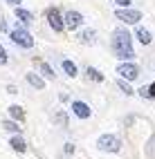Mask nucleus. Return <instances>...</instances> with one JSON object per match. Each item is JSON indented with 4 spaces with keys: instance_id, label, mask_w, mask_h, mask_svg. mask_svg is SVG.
<instances>
[{
    "instance_id": "1",
    "label": "nucleus",
    "mask_w": 155,
    "mask_h": 159,
    "mask_svg": "<svg viewBox=\"0 0 155 159\" xmlns=\"http://www.w3.org/2000/svg\"><path fill=\"white\" fill-rule=\"evenodd\" d=\"M112 52L121 61H130L135 56V49H133V43H130V34L126 29H115V34H112Z\"/></svg>"
},
{
    "instance_id": "2",
    "label": "nucleus",
    "mask_w": 155,
    "mask_h": 159,
    "mask_svg": "<svg viewBox=\"0 0 155 159\" xmlns=\"http://www.w3.org/2000/svg\"><path fill=\"white\" fill-rule=\"evenodd\" d=\"M9 38H12L18 47H25V49L34 47V38H32V34H29L27 29H23V27H16V29H12V31H9Z\"/></svg>"
},
{
    "instance_id": "3",
    "label": "nucleus",
    "mask_w": 155,
    "mask_h": 159,
    "mask_svg": "<svg viewBox=\"0 0 155 159\" xmlns=\"http://www.w3.org/2000/svg\"><path fill=\"white\" fill-rule=\"evenodd\" d=\"M97 148L103 150V152H119L121 150V141L115 134H101L97 139Z\"/></svg>"
},
{
    "instance_id": "4",
    "label": "nucleus",
    "mask_w": 155,
    "mask_h": 159,
    "mask_svg": "<svg viewBox=\"0 0 155 159\" xmlns=\"http://www.w3.org/2000/svg\"><path fill=\"white\" fill-rule=\"evenodd\" d=\"M115 16L121 20V23H126V25H137L139 18H142V14L135 11V9H117Z\"/></svg>"
},
{
    "instance_id": "5",
    "label": "nucleus",
    "mask_w": 155,
    "mask_h": 159,
    "mask_svg": "<svg viewBox=\"0 0 155 159\" xmlns=\"http://www.w3.org/2000/svg\"><path fill=\"white\" fill-rule=\"evenodd\" d=\"M117 72H119V76L126 79V81H135L139 76V67L133 65V63H121V65L117 67Z\"/></svg>"
},
{
    "instance_id": "6",
    "label": "nucleus",
    "mask_w": 155,
    "mask_h": 159,
    "mask_svg": "<svg viewBox=\"0 0 155 159\" xmlns=\"http://www.w3.org/2000/svg\"><path fill=\"white\" fill-rule=\"evenodd\" d=\"M47 23H49V27L54 29V31H63L65 18H61V14L56 11V9H52V11H47Z\"/></svg>"
},
{
    "instance_id": "7",
    "label": "nucleus",
    "mask_w": 155,
    "mask_h": 159,
    "mask_svg": "<svg viewBox=\"0 0 155 159\" xmlns=\"http://www.w3.org/2000/svg\"><path fill=\"white\" fill-rule=\"evenodd\" d=\"M72 112H74L79 119H90V114H92L90 105L83 103V101H72Z\"/></svg>"
},
{
    "instance_id": "8",
    "label": "nucleus",
    "mask_w": 155,
    "mask_h": 159,
    "mask_svg": "<svg viewBox=\"0 0 155 159\" xmlns=\"http://www.w3.org/2000/svg\"><path fill=\"white\" fill-rule=\"evenodd\" d=\"M81 25H83V16H81L79 11H68V14H65V27L79 29Z\"/></svg>"
},
{
    "instance_id": "9",
    "label": "nucleus",
    "mask_w": 155,
    "mask_h": 159,
    "mask_svg": "<svg viewBox=\"0 0 155 159\" xmlns=\"http://www.w3.org/2000/svg\"><path fill=\"white\" fill-rule=\"evenodd\" d=\"M79 40H81L83 45H95V43H97V31H95V29H83V31L79 34Z\"/></svg>"
},
{
    "instance_id": "10",
    "label": "nucleus",
    "mask_w": 155,
    "mask_h": 159,
    "mask_svg": "<svg viewBox=\"0 0 155 159\" xmlns=\"http://www.w3.org/2000/svg\"><path fill=\"white\" fill-rule=\"evenodd\" d=\"M27 83H29L32 88H36V90H43V88H45V81L40 79L38 74H34V72H29V74H27Z\"/></svg>"
},
{
    "instance_id": "11",
    "label": "nucleus",
    "mask_w": 155,
    "mask_h": 159,
    "mask_svg": "<svg viewBox=\"0 0 155 159\" xmlns=\"http://www.w3.org/2000/svg\"><path fill=\"white\" fill-rule=\"evenodd\" d=\"M16 18L20 20V23H25V25H29L34 20V16L27 11V9H20V7H16Z\"/></svg>"
},
{
    "instance_id": "12",
    "label": "nucleus",
    "mask_w": 155,
    "mask_h": 159,
    "mask_svg": "<svg viewBox=\"0 0 155 159\" xmlns=\"http://www.w3.org/2000/svg\"><path fill=\"white\" fill-rule=\"evenodd\" d=\"M9 146H12L14 150H18V152H25V150H27V143L23 141V137H18V134H16V137H12Z\"/></svg>"
},
{
    "instance_id": "13",
    "label": "nucleus",
    "mask_w": 155,
    "mask_h": 159,
    "mask_svg": "<svg viewBox=\"0 0 155 159\" xmlns=\"http://www.w3.org/2000/svg\"><path fill=\"white\" fill-rule=\"evenodd\" d=\"M135 36H137V40H139L142 45H151V40H153V38H151V31H148V29H144V27L137 29V34H135Z\"/></svg>"
},
{
    "instance_id": "14",
    "label": "nucleus",
    "mask_w": 155,
    "mask_h": 159,
    "mask_svg": "<svg viewBox=\"0 0 155 159\" xmlns=\"http://www.w3.org/2000/svg\"><path fill=\"white\" fill-rule=\"evenodd\" d=\"M9 114H12L14 119H18V121L25 119V112H23V108H20V105H9Z\"/></svg>"
},
{
    "instance_id": "15",
    "label": "nucleus",
    "mask_w": 155,
    "mask_h": 159,
    "mask_svg": "<svg viewBox=\"0 0 155 159\" xmlns=\"http://www.w3.org/2000/svg\"><path fill=\"white\" fill-rule=\"evenodd\" d=\"M63 72L68 74V76L74 79V76H77V65H74L72 61H63Z\"/></svg>"
},
{
    "instance_id": "16",
    "label": "nucleus",
    "mask_w": 155,
    "mask_h": 159,
    "mask_svg": "<svg viewBox=\"0 0 155 159\" xmlns=\"http://www.w3.org/2000/svg\"><path fill=\"white\" fill-rule=\"evenodd\" d=\"M38 67H40V72H43L47 79H54V70H52L47 63H38Z\"/></svg>"
},
{
    "instance_id": "17",
    "label": "nucleus",
    "mask_w": 155,
    "mask_h": 159,
    "mask_svg": "<svg viewBox=\"0 0 155 159\" xmlns=\"http://www.w3.org/2000/svg\"><path fill=\"white\" fill-rule=\"evenodd\" d=\"M117 85L121 88V92H124V94H128V97L133 94V88L128 85V81H124V79H119V81H117Z\"/></svg>"
},
{
    "instance_id": "18",
    "label": "nucleus",
    "mask_w": 155,
    "mask_h": 159,
    "mask_svg": "<svg viewBox=\"0 0 155 159\" xmlns=\"http://www.w3.org/2000/svg\"><path fill=\"white\" fill-rule=\"evenodd\" d=\"M88 76H90V79H95L97 83H101V81H103V76H101V74H99L95 67H88Z\"/></svg>"
},
{
    "instance_id": "19",
    "label": "nucleus",
    "mask_w": 155,
    "mask_h": 159,
    "mask_svg": "<svg viewBox=\"0 0 155 159\" xmlns=\"http://www.w3.org/2000/svg\"><path fill=\"white\" fill-rule=\"evenodd\" d=\"M146 94V97H151V99H155V83L153 85H148V88H142V97Z\"/></svg>"
},
{
    "instance_id": "20",
    "label": "nucleus",
    "mask_w": 155,
    "mask_h": 159,
    "mask_svg": "<svg viewBox=\"0 0 155 159\" xmlns=\"http://www.w3.org/2000/svg\"><path fill=\"white\" fill-rule=\"evenodd\" d=\"M7 61H9V56H7V52H5V47L0 45V65H5Z\"/></svg>"
},
{
    "instance_id": "21",
    "label": "nucleus",
    "mask_w": 155,
    "mask_h": 159,
    "mask_svg": "<svg viewBox=\"0 0 155 159\" xmlns=\"http://www.w3.org/2000/svg\"><path fill=\"white\" fill-rule=\"evenodd\" d=\"M2 125H5V128H7V130H12V132H18V125H16L14 121H5Z\"/></svg>"
},
{
    "instance_id": "22",
    "label": "nucleus",
    "mask_w": 155,
    "mask_h": 159,
    "mask_svg": "<svg viewBox=\"0 0 155 159\" xmlns=\"http://www.w3.org/2000/svg\"><path fill=\"white\" fill-rule=\"evenodd\" d=\"M115 5H119V7H128L130 5V0H112Z\"/></svg>"
},
{
    "instance_id": "23",
    "label": "nucleus",
    "mask_w": 155,
    "mask_h": 159,
    "mask_svg": "<svg viewBox=\"0 0 155 159\" xmlns=\"http://www.w3.org/2000/svg\"><path fill=\"white\" fill-rule=\"evenodd\" d=\"M9 5H14V7H20V2H23V0H7Z\"/></svg>"
},
{
    "instance_id": "24",
    "label": "nucleus",
    "mask_w": 155,
    "mask_h": 159,
    "mask_svg": "<svg viewBox=\"0 0 155 159\" xmlns=\"http://www.w3.org/2000/svg\"><path fill=\"white\" fill-rule=\"evenodd\" d=\"M0 29H2V31H7V23H5L2 18H0Z\"/></svg>"
}]
</instances>
